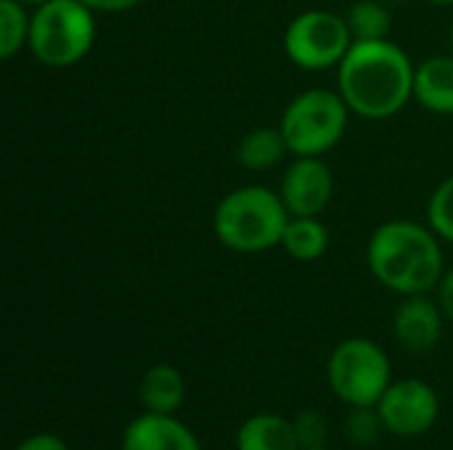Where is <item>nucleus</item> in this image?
Wrapping results in <instances>:
<instances>
[{"label":"nucleus","instance_id":"f257e3e1","mask_svg":"<svg viewBox=\"0 0 453 450\" xmlns=\"http://www.w3.org/2000/svg\"><path fill=\"white\" fill-rule=\"evenodd\" d=\"M414 72L417 64L390 37L358 40L337 66V90L353 114L380 122L414 98Z\"/></svg>","mask_w":453,"mask_h":450},{"label":"nucleus","instance_id":"f03ea898","mask_svg":"<svg viewBox=\"0 0 453 450\" xmlns=\"http://www.w3.org/2000/svg\"><path fill=\"white\" fill-rule=\"evenodd\" d=\"M441 241L443 239L430 225L414 220H388L369 236V271L393 294H427L438 289L446 276Z\"/></svg>","mask_w":453,"mask_h":450},{"label":"nucleus","instance_id":"7ed1b4c3","mask_svg":"<svg viewBox=\"0 0 453 450\" xmlns=\"http://www.w3.org/2000/svg\"><path fill=\"white\" fill-rule=\"evenodd\" d=\"M289 210L281 194L268 186H239L228 191L212 215V231L218 241L239 255H257L281 247Z\"/></svg>","mask_w":453,"mask_h":450},{"label":"nucleus","instance_id":"20e7f679","mask_svg":"<svg viewBox=\"0 0 453 450\" xmlns=\"http://www.w3.org/2000/svg\"><path fill=\"white\" fill-rule=\"evenodd\" d=\"M96 11L82 0H45L32 8L29 53L48 69L80 64L96 45Z\"/></svg>","mask_w":453,"mask_h":450},{"label":"nucleus","instance_id":"39448f33","mask_svg":"<svg viewBox=\"0 0 453 450\" xmlns=\"http://www.w3.org/2000/svg\"><path fill=\"white\" fill-rule=\"evenodd\" d=\"M350 114L340 90L311 88L287 103L279 127L292 156H324L342 141Z\"/></svg>","mask_w":453,"mask_h":450},{"label":"nucleus","instance_id":"423d86ee","mask_svg":"<svg viewBox=\"0 0 453 450\" xmlns=\"http://www.w3.org/2000/svg\"><path fill=\"white\" fill-rule=\"evenodd\" d=\"M326 382L334 398L348 408L377 406L393 385V363L374 339L350 337L332 350Z\"/></svg>","mask_w":453,"mask_h":450},{"label":"nucleus","instance_id":"0eeeda50","mask_svg":"<svg viewBox=\"0 0 453 450\" xmlns=\"http://www.w3.org/2000/svg\"><path fill=\"white\" fill-rule=\"evenodd\" d=\"M353 42L356 40L350 34L348 19L326 8L303 11L284 29L287 58L305 72H324L340 66Z\"/></svg>","mask_w":453,"mask_h":450},{"label":"nucleus","instance_id":"6e6552de","mask_svg":"<svg viewBox=\"0 0 453 450\" xmlns=\"http://www.w3.org/2000/svg\"><path fill=\"white\" fill-rule=\"evenodd\" d=\"M388 435L411 440L427 435L441 416V398L425 379H393L377 403Z\"/></svg>","mask_w":453,"mask_h":450},{"label":"nucleus","instance_id":"1a4fd4ad","mask_svg":"<svg viewBox=\"0 0 453 450\" xmlns=\"http://www.w3.org/2000/svg\"><path fill=\"white\" fill-rule=\"evenodd\" d=\"M279 194L292 217H319L334 196V172L324 156H295Z\"/></svg>","mask_w":453,"mask_h":450},{"label":"nucleus","instance_id":"9d476101","mask_svg":"<svg viewBox=\"0 0 453 450\" xmlns=\"http://www.w3.org/2000/svg\"><path fill=\"white\" fill-rule=\"evenodd\" d=\"M443 321H449V318L438 300H433L427 294L403 297L393 313L395 342L411 355H425L438 347V342L443 337Z\"/></svg>","mask_w":453,"mask_h":450},{"label":"nucleus","instance_id":"9b49d317","mask_svg":"<svg viewBox=\"0 0 453 450\" xmlns=\"http://www.w3.org/2000/svg\"><path fill=\"white\" fill-rule=\"evenodd\" d=\"M119 450H202V443L175 414L143 411L122 430Z\"/></svg>","mask_w":453,"mask_h":450},{"label":"nucleus","instance_id":"f8f14e48","mask_svg":"<svg viewBox=\"0 0 453 450\" xmlns=\"http://www.w3.org/2000/svg\"><path fill=\"white\" fill-rule=\"evenodd\" d=\"M138 400L151 414H178L186 403V377L178 366L157 363L143 371L138 385Z\"/></svg>","mask_w":453,"mask_h":450},{"label":"nucleus","instance_id":"ddd939ff","mask_svg":"<svg viewBox=\"0 0 453 450\" xmlns=\"http://www.w3.org/2000/svg\"><path fill=\"white\" fill-rule=\"evenodd\" d=\"M236 450H303V446L292 419L273 411H260L242 422L236 432Z\"/></svg>","mask_w":453,"mask_h":450},{"label":"nucleus","instance_id":"4468645a","mask_svg":"<svg viewBox=\"0 0 453 450\" xmlns=\"http://www.w3.org/2000/svg\"><path fill=\"white\" fill-rule=\"evenodd\" d=\"M414 101L433 114H453V53L430 56L417 64L414 72Z\"/></svg>","mask_w":453,"mask_h":450},{"label":"nucleus","instance_id":"2eb2a0df","mask_svg":"<svg viewBox=\"0 0 453 450\" xmlns=\"http://www.w3.org/2000/svg\"><path fill=\"white\" fill-rule=\"evenodd\" d=\"M289 154L281 127H255L242 135L236 146V162L250 172H268Z\"/></svg>","mask_w":453,"mask_h":450},{"label":"nucleus","instance_id":"dca6fc26","mask_svg":"<svg viewBox=\"0 0 453 450\" xmlns=\"http://www.w3.org/2000/svg\"><path fill=\"white\" fill-rule=\"evenodd\" d=\"M281 249L297 263H316L329 249V228L319 217H289Z\"/></svg>","mask_w":453,"mask_h":450},{"label":"nucleus","instance_id":"f3484780","mask_svg":"<svg viewBox=\"0 0 453 450\" xmlns=\"http://www.w3.org/2000/svg\"><path fill=\"white\" fill-rule=\"evenodd\" d=\"M348 27L353 40H385L390 34V5L385 0H356L348 13Z\"/></svg>","mask_w":453,"mask_h":450},{"label":"nucleus","instance_id":"a211bd4d","mask_svg":"<svg viewBox=\"0 0 453 450\" xmlns=\"http://www.w3.org/2000/svg\"><path fill=\"white\" fill-rule=\"evenodd\" d=\"M21 0H0V58H13L29 42L32 13Z\"/></svg>","mask_w":453,"mask_h":450},{"label":"nucleus","instance_id":"6ab92c4d","mask_svg":"<svg viewBox=\"0 0 453 450\" xmlns=\"http://www.w3.org/2000/svg\"><path fill=\"white\" fill-rule=\"evenodd\" d=\"M382 432H385V424L380 419L377 406H358V408H350L348 411L345 438H348L350 446H356V448H372L380 440Z\"/></svg>","mask_w":453,"mask_h":450},{"label":"nucleus","instance_id":"aec40b11","mask_svg":"<svg viewBox=\"0 0 453 450\" xmlns=\"http://www.w3.org/2000/svg\"><path fill=\"white\" fill-rule=\"evenodd\" d=\"M427 225L443 239L453 244V175L446 178L430 196L427 204Z\"/></svg>","mask_w":453,"mask_h":450},{"label":"nucleus","instance_id":"412c9836","mask_svg":"<svg viewBox=\"0 0 453 450\" xmlns=\"http://www.w3.org/2000/svg\"><path fill=\"white\" fill-rule=\"evenodd\" d=\"M292 422H295V432H297V440H300L303 450L326 446V440H329V422H326V416L321 411L305 408Z\"/></svg>","mask_w":453,"mask_h":450},{"label":"nucleus","instance_id":"4be33fe9","mask_svg":"<svg viewBox=\"0 0 453 450\" xmlns=\"http://www.w3.org/2000/svg\"><path fill=\"white\" fill-rule=\"evenodd\" d=\"M13 450H72L66 446V440L56 432H35L29 438H24Z\"/></svg>","mask_w":453,"mask_h":450},{"label":"nucleus","instance_id":"5701e85b","mask_svg":"<svg viewBox=\"0 0 453 450\" xmlns=\"http://www.w3.org/2000/svg\"><path fill=\"white\" fill-rule=\"evenodd\" d=\"M82 3H88L96 13H125L141 5L143 0H82Z\"/></svg>","mask_w":453,"mask_h":450},{"label":"nucleus","instance_id":"b1692460","mask_svg":"<svg viewBox=\"0 0 453 450\" xmlns=\"http://www.w3.org/2000/svg\"><path fill=\"white\" fill-rule=\"evenodd\" d=\"M438 302H441L446 318L453 324V268L451 271H446V276H443L441 284H438Z\"/></svg>","mask_w":453,"mask_h":450},{"label":"nucleus","instance_id":"393cba45","mask_svg":"<svg viewBox=\"0 0 453 450\" xmlns=\"http://www.w3.org/2000/svg\"><path fill=\"white\" fill-rule=\"evenodd\" d=\"M427 3H433V5H453V0H427Z\"/></svg>","mask_w":453,"mask_h":450},{"label":"nucleus","instance_id":"a878e982","mask_svg":"<svg viewBox=\"0 0 453 450\" xmlns=\"http://www.w3.org/2000/svg\"><path fill=\"white\" fill-rule=\"evenodd\" d=\"M24 5H29V8H35V5H40V3H45V0H21Z\"/></svg>","mask_w":453,"mask_h":450},{"label":"nucleus","instance_id":"bb28decb","mask_svg":"<svg viewBox=\"0 0 453 450\" xmlns=\"http://www.w3.org/2000/svg\"><path fill=\"white\" fill-rule=\"evenodd\" d=\"M305 450H334V448H329V446H321V448H305Z\"/></svg>","mask_w":453,"mask_h":450},{"label":"nucleus","instance_id":"cd10ccee","mask_svg":"<svg viewBox=\"0 0 453 450\" xmlns=\"http://www.w3.org/2000/svg\"><path fill=\"white\" fill-rule=\"evenodd\" d=\"M385 3H388V5H390V3H403V0H385Z\"/></svg>","mask_w":453,"mask_h":450},{"label":"nucleus","instance_id":"c85d7f7f","mask_svg":"<svg viewBox=\"0 0 453 450\" xmlns=\"http://www.w3.org/2000/svg\"><path fill=\"white\" fill-rule=\"evenodd\" d=\"M451 45H453V24H451Z\"/></svg>","mask_w":453,"mask_h":450}]
</instances>
